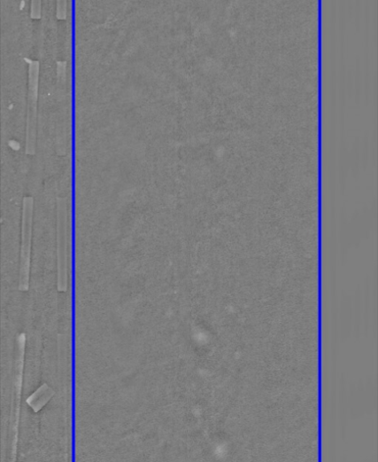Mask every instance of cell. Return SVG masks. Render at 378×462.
<instances>
[{
  "label": "cell",
  "instance_id": "obj_1",
  "mask_svg": "<svg viewBox=\"0 0 378 462\" xmlns=\"http://www.w3.org/2000/svg\"><path fill=\"white\" fill-rule=\"evenodd\" d=\"M34 200L25 197L23 200L21 247L19 263V290L26 292L29 289L31 247L33 237Z\"/></svg>",
  "mask_w": 378,
  "mask_h": 462
},
{
  "label": "cell",
  "instance_id": "obj_2",
  "mask_svg": "<svg viewBox=\"0 0 378 462\" xmlns=\"http://www.w3.org/2000/svg\"><path fill=\"white\" fill-rule=\"evenodd\" d=\"M58 290L66 293L68 289L67 267V202L64 198L58 200Z\"/></svg>",
  "mask_w": 378,
  "mask_h": 462
},
{
  "label": "cell",
  "instance_id": "obj_3",
  "mask_svg": "<svg viewBox=\"0 0 378 462\" xmlns=\"http://www.w3.org/2000/svg\"><path fill=\"white\" fill-rule=\"evenodd\" d=\"M39 64L30 61L28 80L27 153H34L35 149L36 104L38 91Z\"/></svg>",
  "mask_w": 378,
  "mask_h": 462
},
{
  "label": "cell",
  "instance_id": "obj_4",
  "mask_svg": "<svg viewBox=\"0 0 378 462\" xmlns=\"http://www.w3.org/2000/svg\"><path fill=\"white\" fill-rule=\"evenodd\" d=\"M32 18L37 19L40 16V2H34L32 4Z\"/></svg>",
  "mask_w": 378,
  "mask_h": 462
},
{
  "label": "cell",
  "instance_id": "obj_5",
  "mask_svg": "<svg viewBox=\"0 0 378 462\" xmlns=\"http://www.w3.org/2000/svg\"><path fill=\"white\" fill-rule=\"evenodd\" d=\"M61 3H58V18L65 19L66 18V8L65 6H61Z\"/></svg>",
  "mask_w": 378,
  "mask_h": 462
}]
</instances>
